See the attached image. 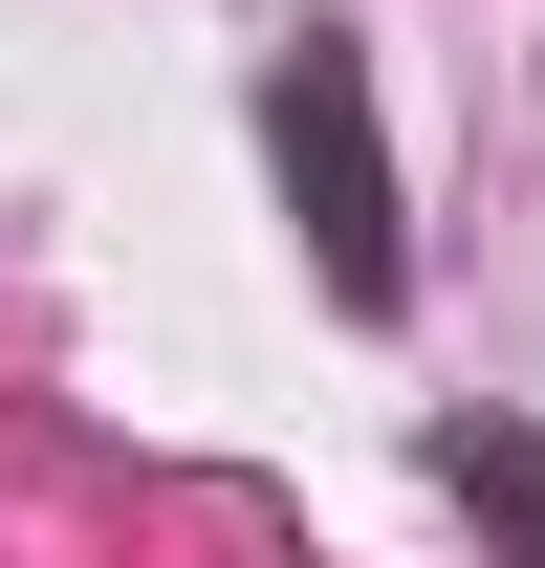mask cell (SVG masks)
<instances>
[{"label":"cell","mask_w":545,"mask_h":568,"mask_svg":"<svg viewBox=\"0 0 545 568\" xmlns=\"http://www.w3.org/2000/svg\"><path fill=\"white\" fill-rule=\"evenodd\" d=\"M284 175H328V263H349V306H393V197H371V110H349L328 44L284 67Z\"/></svg>","instance_id":"obj_1"},{"label":"cell","mask_w":545,"mask_h":568,"mask_svg":"<svg viewBox=\"0 0 545 568\" xmlns=\"http://www.w3.org/2000/svg\"><path fill=\"white\" fill-rule=\"evenodd\" d=\"M459 459V503H502V525H545V437H436Z\"/></svg>","instance_id":"obj_2"}]
</instances>
